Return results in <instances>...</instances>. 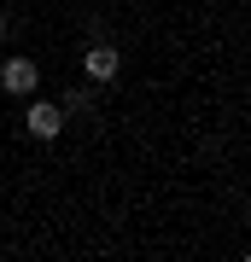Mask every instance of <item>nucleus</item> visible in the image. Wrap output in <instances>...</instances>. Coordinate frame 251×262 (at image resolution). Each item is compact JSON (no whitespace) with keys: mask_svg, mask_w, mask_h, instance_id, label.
<instances>
[{"mask_svg":"<svg viewBox=\"0 0 251 262\" xmlns=\"http://www.w3.org/2000/svg\"><path fill=\"white\" fill-rule=\"evenodd\" d=\"M24 128H29V140L53 146L59 134H65V111H59V99H35V94H29V111H24Z\"/></svg>","mask_w":251,"mask_h":262,"instance_id":"nucleus-1","label":"nucleus"},{"mask_svg":"<svg viewBox=\"0 0 251 262\" xmlns=\"http://www.w3.org/2000/svg\"><path fill=\"white\" fill-rule=\"evenodd\" d=\"M0 88H6L12 99H29V94L41 88V64H35V58H24V53H12L6 64H0Z\"/></svg>","mask_w":251,"mask_h":262,"instance_id":"nucleus-2","label":"nucleus"},{"mask_svg":"<svg viewBox=\"0 0 251 262\" xmlns=\"http://www.w3.org/2000/svg\"><path fill=\"white\" fill-rule=\"evenodd\" d=\"M82 76H88V82H117V76H123V47L93 41V47L82 53Z\"/></svg>","mask_w":251,"mask_h":262,"instance_id":"nucleus-3","label":"nucleus"},{"mask_svg":"<svg viewBox=\"0 0 251 262\" xmlns=\"http://www.w3.org/2000/svg\"><path fill=\"white\" fill-rule=\"evenodd\" d=\"M59 111H88V88H65V99H59Z\"/></svg>","mask_w":251,"mask_h":262,"instance_id":"nucleus-4","label":"nucleus"},{"mask_svg":"<svg viewBox=\"0 0 251 262\" xmlns=\"http://www.w3.org/2000/svg\"><path fill=\"white\" fill-rule=\"evenodd\" d=\"M6 29H12V18H6V12H0V35H6Z\"/></svg>","mask_w":251,"mask_h":262,"instance_id":"nucleus-5","label":"nucleus"}]
</instances>
